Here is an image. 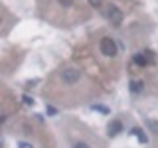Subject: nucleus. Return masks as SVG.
<instances>
[{"mask_svg":"<svg viewBox=\"0 0 158 148\" xmlns=\"http://www.w3.org/2000/svg\"><path fill=\"white\" fill-rule=\"evenodd\" d=\"M99 47H101V53L107 57H115L117 56V43L113 38H103L101 43H99Z\"/></svg>","mask_w":158,"mask_h":148,"instance_id":"1","label":"nucleus"},{"mask_svg":"<svg viewBox=\"0 0 158 148\" xmlns=\"http://www.w3.org/2000/svg\"><path fill=\"white\" fill-rule=\"evenodd\" d=\"M79 77H81V73H79V69H75V67H65L61 71V79L67 85H75L79 81Z\"/></svg>","mask_w":158,"mask_h":148,"instance_id":"2","label":"nucleus"},{"mask_svg":"<svg viewBox=\"0 0 158 148\" xmlns=\"http://www.w3.org/2000/svg\"><path fill=\"white\" fill-rule=\"evenodd\" d=\"M123 18H125V16H123V12L117 6H111V8H109V20L113 22V26H115V28H118L123 24Z\"/></svg>","mask_w":158,"mask_h":148,"instance_id":"3","label":"nucleus"},{"mask_svg":"<svg viewBox=\"0 0 158 148\" xmlns=\"http://www.w3.org/2000/svg\"><path fill=\"white\" fill-rule=\"evenodd\" d=\"M118 132H123V122L121 121H113L109 125V136H117Z\"/></svg>","mask_w":158,"mask_h":148,"instance_id":"4","label":"nucleus"},{"mask_svg":"<svg viewBox=\"0 0 158 148\" xmlns=\"http://www.w3.org/2000/svg\"><path fill=\"white\" fill-rule=\"evenodd\" d=\"M132 61H135V63H136V65H140V67H144V65H148V61H150V59H148V57L144 56V53H142V56H140V53H136V56H135V57H132Z\"/></svg>","mask_w":158,"mask_h":148,"instance_id":"5","label":"nucleus"},{"mask_svg":"<svg viewBox=\"0 0 158 148\" xmlns=\"http://www.w3.org/2000/svg\"><path fill=\"white\" fill-rule=\"evenodd\" d=\"M132 134H135L142 144H146V142H148V136L144 134V130H140V128H132Z\"/></svg>","mask_w":158,"mask_h":148,"instance_id":"6","label":"nucleus"},{"mask_svg":"<svg viewBox=\"0 0 158 148\" xmlns=\"http://www.w3.org/2000/svg\"><path fill=\"white\" fill-rule=\"evenodd\" d=\"M142 87H144V83H142V81H132L131 83V91L132 93H140Z\"/></svg>","mask_w":158,"mask_h":148,"instance_id":"7","label":"nucleus"},{"mask_svg":"<svg viewBox=\"0 0 158 148\" xmlns=\"http://www.w3.org/2000/svg\"><path fill=\"white\" fill-rule=\"evenodd\" d=\"M93 109H95V111H99V113H105V115H109V109L103 107V105H93Z\"/></svg>","mask_w":158,"mask_h":148,"instance_id":"8","label":"nucleus"},{"mask_svg":"<svg viewBox=\"0 0 158 148\" xmlns=\"http://www.w3.org/2000/svg\"><path fill=\"white\" fill-rule=\"evenodd\" d=\"M22 99H24V103H26V105H34V99L30 97V95H24Z\"/></svg>","mask_w":158,"mask_h":148,"instance_id":"9","label":"nucleus"},{"mask_svg":"<svg viewBox=\"0 0 158 148\" xmlns=\"http://www.w3.org/2000/svg\"><path fill=\"white\" fill-rule=\"evenodd\" d=\"M61 6H73V0H59Z\"/></svg>","mask_w":158,"mask_h":148,"instance_id":"10","label":"nucleus"},{"mask_svg":"<svg viewBox=\"0 0 158 148\" xmlns=\"http://www.w3.org/2000/svg\"><path fill=\"white\" fill-rule=\"evenodd\" d=\"M46 111H48V115H56V113H57V109H56V107H48Z\"/></svg>","mask_w":158,"mask_h":148,"instance_id":"11","label":"nucleus"},{"mask_svg":"<svg viewBox=\"0 0 158 148\" xmlns=\"http://www.w3.org/2000/svg\"><path fill=\"white\" fill-rule=\"evenodd\" d=\"M73 148H89V146L85 144V142H75V146H73Z\"/></svg>","mask_w":158,"mask_h":148,"instance_id":"12","label":"nucleus"},{"mask_svg":"<svg viewBox=\"0 0 158 148\" xmlns=\"http://www.w3.org/2000/svg\"><path fill=\"white\" fill-rule=\"evenodd\" d=\"M89 4H91V6H99V4H101V0H89Z\"/></svg>","mask_w":158,"mask_h":148,"instance_id":"13","label":"nucleus"},{"mask_svg":"<svg viewBox=\"0 0 158 148\" xmlns=\"http://www.w3.org/2000/svg\"><path fill=\"white\" fill-rule=\"evenodd\" d=\"M20 148H32L30 144H26V142H20Z\"/></svg>","mask_w":158,"mask_h":148,"instance_id":"14","label":"nucleus"},{"mask_svg":"<svg viewBox=\"0 0 158 148\" xmlns=\"http://www.w3.org/2000/svg\"><path fill=\"white\" fill-rule=\"evenodd\" d=\"M0 122H4V117H0Z\"/></svg>","mask_w":158,"mask_h":148,"instance_id":"15","label":"nucleus"},{"mask_svg":"<svg viewBox=\"0 0 158 148\" xmlns=\"http://www.w3.org/2000/svg\"><path fill=\"white\" fill-rule=\"evenodd\" d=\"M0 148H2V138H0Z\"/></svg>","mask_w":158,"mask_h":148,"instance_id":"16","label":"nucleus"},{"mask_svg":"<svg viewBox=\"0 0 158 148\" xmlns=\"http://www.w3.org/2000/svg\"><path fill=\"white\" fill-rule=\"evenodd\" d=\"M0 22H2V20H0Z\"/></svg>","mask_w":158,"mask_h":148,"instance_id":"17","label":"nucleus"}]
</instances>
